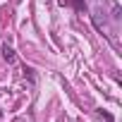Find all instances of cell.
Segmentation results:
<instances>
[{
	"label": "cell",
	"mask_w": 122,
	"mask_h": 122,
	"mask_svg": "<svg viewBox=\"0 0 122 122\" xmlns=\"http://www.w3.org/2000/svg\"><path fill=\"white\" fill-rule=\"evenodd\" d=\"M110 17H112V22L122 19V10H120V5L115 3V0H110Z\"/></svg>",
	"instance_id": "cell-2"
},
{
	"label": "cell",
	"mask_w": 122,
	"mask_h": 122,
	"mask_svg": "<svg viewBox=\"0 0 122 122\" xmlns=\"http://www.w3.org/2000/svg\"><path fill=\"white\" fill-rule=\"evenodd\" d=\"M70 3L74 5V10H77V12H84V10H86V3H84V0H70Z\"/></svg>",
	"instance_id": "cell-3"
},
{
	"label": "cell",
	"mask_w": 122,
	"mask_h": 122,
	"mask_svg": "<svg viewBox=\"0 0 122 122\" xmlns=\"http://www.w3.org/2000/svg\"><path fill=\"white\" fill-rule=\"evenodd\" d=\"M3 60H5L7 65H15V62H17V55H15V50H12L7 43L3 46Z\"/></svg>",
	"instance_id": "cell-1"
},
{
	"label": "cell",
	"mask_w": 122,
	"mask_h": 122,
	"mask_svg": "<svg viewBox=\"0 0 122 122\" xmlns=\"http://www.w3.org/2000/svg\"><path fill=\"white\" fill-rule=\"evenodd\" d=\"M0 117H3V110H0Z\"/></svg>",
	"instance_id": "cell-4"
}]
</instances>
